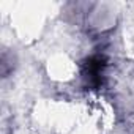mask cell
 <instances>
[{"instance_id": "1", "label": "cell", "mask_w": 134, "mask_h": 134, "mask_svg": "<svg viewBox=\"0 0 134 134\" xmlns=\"http://www.w3.org/2000/svg\"><path fill=\"white\" fill-rule=\"evenodd\" d=\"M58 5L47 0H21L11 5L8 13L10 29L14 38L24 46L40 43L49 32Z\"/></svg>"}, {"instance_id": "2", "label": "cell", "mask_w": 134, "mask_h": 134, "mask_svg": "<svg viewBox=\"0 0 134 134\" xmlns=\"http://www.w3.org/2000/svg\"><path fill=\"white\" fill-rule=\"evenodd\" d=\"M81 109V99L46 96L32 107V123L46 134H70Z\"/></svg>"}, {"instance_id": "3", "label": "cell", "mask_w": 134, "mask_h": 134, "mask_svg": "<svg viewBox=\"0 0 134 134\" xmlns=\"http://www.w3.org/2000/svg\"><path fill=\"white\" fill-rule=\"evenodd\" d=\"M115 126V110L101 96L81 99L77 120L70 134H110Z\"/></svg>"}, {"instance_id": "4", "label": "cell", "mask_w": 134, "mask_h": 134, "mask_svg": "<svg viewBox=\"0 0 134 134\" xmlns=\"http://www.w3.org/2000/svg\"><path fill=\"white\" fill-rule=\"evenodd\" d=\"M46 77L55 85H70L81 76V65L76 55L63 47L47 52L43 62Z\"/></svg>"}, {"instance_id": "5", "label": "cell", "mask_w": 134, "mask_h": 134, "mask_svg": "<svg viewBox=\"0 0 134 134\" xmlns=\"http://www.w3.org/2000/svg\"><path fill=\"white\" fill-rule=\"evenodd\" d=\"M121 49L128 60L134 63V18L128 19L121 29Z\"/></svg>"}]
</instances>
